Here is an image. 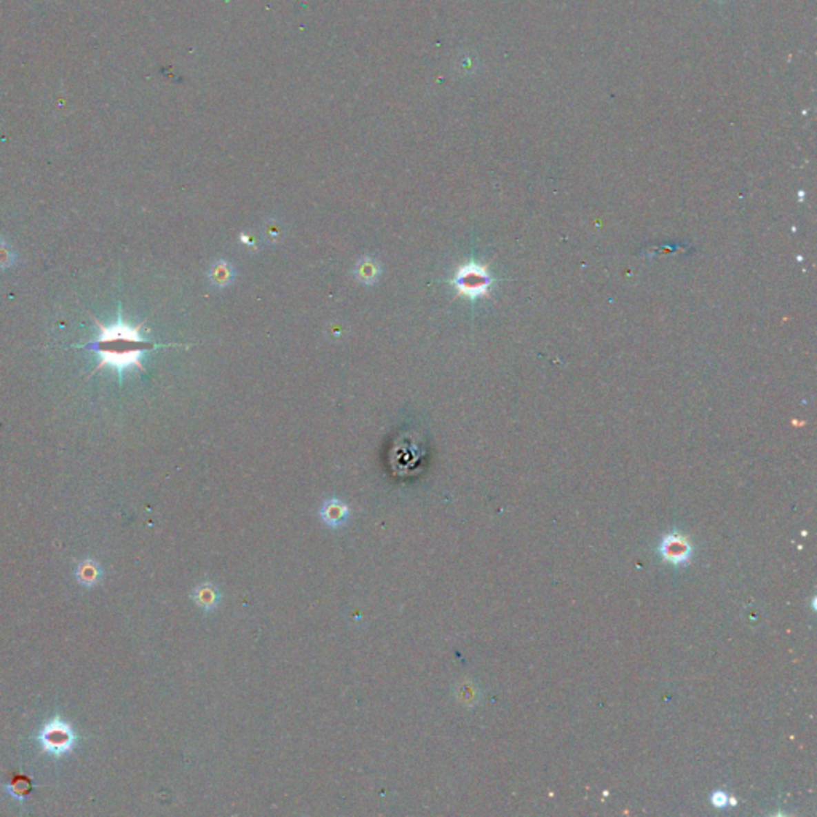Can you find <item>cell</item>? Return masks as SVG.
<instances>
[{"instance_id":"5b68a950","label":"cell","mask_w":817,"mask_h":817,"mask_svg":"<svg viewBox=\"0 0 817 817\" xmlns=\"http://www.w3.org/2000/svg\"><path fill=\"white\" fill-rule=\"evenodd\" d=\"M101 578V568L94 561H85L77 568V580L83 586H94Z\"/></svg>"},{"instance_id":"6da1fadb","label":"cell","mask_w":817,"mask_h":817,"mask_svg":"<svg viewBox=\"0 0 817 817\" xmlns=\"http://www.w3.org/2000/svg\"><path fill=\"white\" fill-rule=\"evenodd\" d=\"M93 321L98 326V337L93 342L85 345H75L74 348H85L93 352L98 356V366L94 367L91 375L98 372L104 367L114 369L121 380L123 374L130 369H139L145 372L144 364H142V356L145 353L154 352L159 348H171V347H182L184 343H157L152 340H147L141 336V326L142 324L126 323L121 312H119L117 321L110 326H105L98 319L93 318Z\"/></svg>"},{"instance_id":"9c48e42d","label":"cell","mask_w":817,"mask_h":817,"mask_svg":"<svg viewBox=\"0 0 817 817\" xmlns=\"http://www.w3.org/2000/svg\"><path fill=\"white\" fill-rule=\"evenodd\" d=\"M710 800H712V805L715 808H725V806L728 805V795L725 794V791H714L712 796H710Z\"/></svg>"},{"instance_id":"7a4b0ae2","label":"cell","mask_w":817,"mask_h":817,"mask_svg":"<svg viewBox=\"0 0 817 817\" xmlns=\"http://www.w3.org/2000/svg\"><path fill=\"white\" fill-rule=\"evenodd\" d=\"M492 276L487 267L479 265L476 262H468L458 267L452 284L456 289V296L470 299L487 297L492 284Z\"/></svg>"},{"instance_id":"30bf717a","label":"cell","mask_w":817,"mask_h":817,"mask_svg":"<svg viewBox=\"0 0 817 817\" xmlns=\"http://www.w3.org/2000/svg\"><path fill=\"white\" fill-rule=\"evenodd\" d=\"M198 602H200V603H205V602L206 603H211V602H214V597H212V594H211L210 589H208V591H201L200 596H198Z\"/></svg>"},{"instance_id":"8992f818","label":"cell","mask_w":817,"mask_h":817,"mask_svg":"<svg viewBox=\"0 0 817 817\" xmlns=\"http://www.w3.org/2000/svg\"><path fill=\"white\" fill-rule=\"evenodd\" d=\"M347 512H348V507L343 503H340V501H337V500H331L324 505L321 514L324 517V521L329 522V524L337 525L345 519V517H347Z\"/></svg>"},{"instance_id":"8fae6325","label":"cell","mask_w":817,"mask_h":817,"mask_svg":"<svg viewBox=\"0 0 817 817\" xmlns=\"http://www.w3.org/2000/svg\"><path fill=\"white\" fill-rule=\"evenodd\" d=\"M10 261V256H8V251L5 250V248H0V267H5L8 265Z\"/></svg>"},{"instance_id":"52a82bcc","label":"cell","mask_w":817,"mask_h":817,"mask_svg":"<svg viewBox=\"0 0 817 817\" xmlns=\"http://www.w3.org/2000/svg\"><path fill=\"white\" fill-rule=\"evenodd\" d=\"M356 276L364 284H372L379 278V265L370 259H363L356 265Z\"/></svg>"},{"instance_id":"ba28073f","label":"cell","mask_w":817,"mask_h":817,"mask_svg":"<svg viewBox=\"0 0 817 817\" xmlns=\"http://www.w3.org/2000/svg\"><path fill=\"white\" fill-rule=\"evenodd\" d=\"M210 276H211V281L214 283L216 286L222 288V286H227V284L232 281L233 272L227 262H217L216 265L212 267Z\"/></svg>"},{"instance_id":"277c9868","label":"cell","mask_w":817,"mask_h":817,"mask_svg":"<svg viewBox=\"0 0 817 817\" xmlns=\"http://www.w3.org/2000/svg\"><path fill=\"white\" fill-rule=\"evenodd\" d=\"M659 556L663 557L667 564L671 565H685L688 564L693 556V546L689 540L680 532H672L663 538L658 546Z\"/></svg>"},{"instance_id":"3957f363","label":"cell","mask_w":817,"mask_h":817,"mask_svg":"<svg viewBox=\"0 0 817 817\" xmlns=\"http://www.w3.org/2000/svg\"><path fill=\"white\" fill-rule=\"evenodd\" d=\"M39 740L45 752L59 757V755L69 754L74 749L75 734L64 720L54 718L45 725L42 733L39 734Z\"/></svg>"}]
</instances>
